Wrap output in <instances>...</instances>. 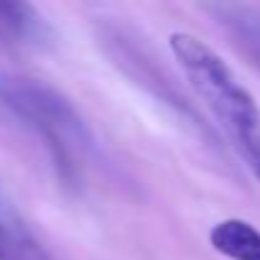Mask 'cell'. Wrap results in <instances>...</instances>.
Here are the masks:
<instances>
[{
	"mask_svg": "<svg viewBox=\"0 0 260 260\" xmlns=\"http://www.w3.org/2000/svg\"><path fill=\"white\" fill-rule=\"evenodd\" d=\"M169 46L189 87L222 127L237 158L260 181V107L255 97L240 84L227 61L199 36L176 31L169 36Z\"/></svg>",
	"mask_w": 260,
	"mask_h": 260,
	"instance_id": "1",
	"label": "cell"
},
{
	"mask_svg": "<svg viewBox=\"0 0 260 260\" xmlns=\"http://www.w3.org/2000/svg\"><path fill=\"white\" fill-rule=\"evenodd\" d=\"M0 105L41 138L61 181H82L92 153V133L79 110L59 89L41 79L0 74Z\"/></svg>",
	"mask_w": 260,
	"mask_h": 260,
	"instance_id": "2",
	"label": "cell"
},
{
	"mask_svg": "<svg viewBox=\"0 0 260 260\" xmlns=\"http://www.w3.org/2000/svg\"><path fill=\"white\" fill-rule=\"evenodd\" d=\"M207 11L227 31L232 44L260 72V13L245 6H209Z\"/></svg>",
	"mask_w": 260,
	"mask_h": 260,
	"instance_id": "3",
	"label": "cell"
},
{
	"mask_svg": "<svg viewBox=\"0 0 260 260\" xmlns=\"http://www.w3.org/2000/svg\"><path fill=\"white\" fill-rule=\"evenodd\" d=\"M209 245L227 260H260V230L240 217H227L209 230Z\"/></svg>",
	"mask_w": 260,
	"mask_h": 260,
	"instance_id": "4",
	"label": "cell"
},
{
	"mask_svg": "<svg viewBox=\"0 0 260 260\" xmlns=\"http://www.w3.org/2000/svg\"><path fill=\"white\" fill-rule=\"evenodd\" d=\"M46 26L34 6L0 3V41L6 44H36L44 39Z\"/></svg>",
	"mask_w": 260,
	"mask_h": 260,
	"instance_id": "5",
	"label": "cell"
},
{
	"mask_svg": "<svg viewBox=\"0 0 260 260\" xmlns=\"http://www.w3.org/2000/svg\"><path fill=\"white\" fill-rule=\"evenodd\" d=\"M6 219H8V214L3 212V207H0V247H3V235H6Z\"/></svg>",
	"mask_w": 260,
	"mask_h": 260,
	"instance_id": "6",
	"label": "cell"
}]
</instances>
